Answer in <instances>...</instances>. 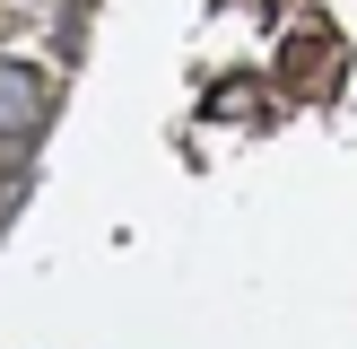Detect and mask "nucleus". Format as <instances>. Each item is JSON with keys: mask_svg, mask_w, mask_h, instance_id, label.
<instances>
[{"mask_svg": "<svg viewBox=\"0 0 357 349\" xmlns=\"http://www.w3.org/2000/svg\"><path fill=\"white\" fill-rule=\"evenodd\" d=\"M44 79H35V70H0V131H35V122H44Z\"/></svg>", "mask_w": 357, "mask_h": 349, "instance_id": "nucleus-1", "label": "nucleus"}]
</instances>
